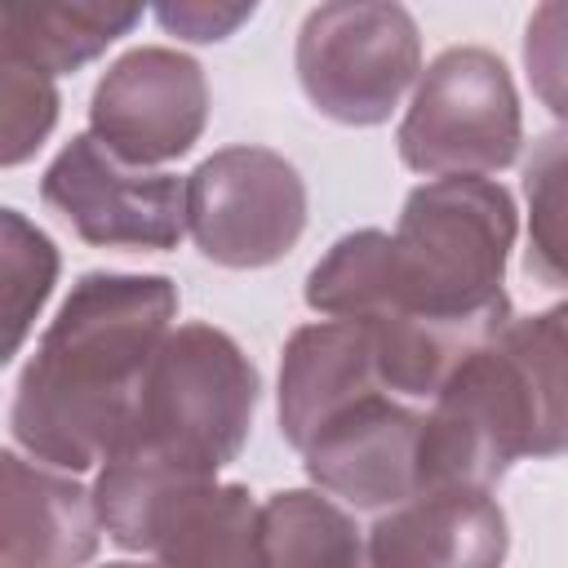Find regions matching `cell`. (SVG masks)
Instances as JSON below:
<instances>
[{
  "instance_id": "1",
  "label": "cell",
  "mask_w": 568,
  "mask_h": 568,
  "mask_svg": "<svg viewBox=\"0 0 568 568\" xmlns=\"http://www.w3.org/2000/svg\"><path fill=\"white\" fill-rule=\"evenodd\" d=\"M515 200L488 178H435L408 191L395 235H342L306 280V306L359 324L399 399H435L453 368L506 320L501 288Z\"/></svg>"
},
{
  "instance_id": "2",
  "label": "cell",
  "mask_w": 568,
  "mask_h": 568,
  "mask_svg": "<svg viewBox=\"0 0 568 568\" xmlns=\"http://www.w3.org/2000/svg\"><path fill=\"white\" fill-rule=\"evenodd\" d=\"M178 288L164 275L89 271L36 355L27 359L13 395V439L58 470H89L124 439L142 377L173 333Z\"/></svg>"
},
{
  "instance_id": "3",
  "label": "cell",
  "mask_w": 568,
  "mask_h": 568,
  "mask_svg": "<svg viewBox=\"0 0 568 568\" xmlns=\"http://www.w3.org/2000/svg\"><path fill=\"white\" fill-rule=\"evenodd\" d=\"M253 408L257 368L248 355L213 324H182L160 342L133 422L111 457L213 479L240 457Z\"/></svg>"
},
{
  "instance_id": "4",
  "label": "cell",
  "mask_w": 568,
  "mask_h": 568,
  "mask_svg": "<svg viewBox=\"0 0 568 568\" xmlns=\"http://www.w3.org/2000/svg\"><path fill=\"white\" fill-rule=\"evenodd\" d=\"M439 395L501 470L519 457L568 453V302L528 320L510 315Z\"/></svg>"
},
{
  "instance_id": "5",
  "label": "cell",
  "mask_w": 568,
  "mask_h": 568,
  "mask_svg": "<svg viewBox=\"0 0 568 568\" xmlns=\"http://www.w3.org/2000/svg\"><path fill=\"white\" fill-rule=\"evenodd\" d=\"M93 497L106 537L124 550H151L155 568H266L262 506L240 484L106 457Z\"/></svg>"
},
{
  "instance_id": "6",
  "label": "cell",
  "mask_w": 568,
  "mask_h": 568,
  "mask_svg": "<svg viewBox=\"0 0 568 568\" xmlns=\"http://www.w3.org/2000/svg\"><path fill=\"white\" fill-rule=\"evenodd\" d=\"M395 142L399 160L426 178H479L515 164L524 120L506 62L479 44L444 49L422 71Z\"/></svg>"
},
{
  "instance_id": "7",
  "label": "cell",
  "mask_w": 568,
  "mask_h": 568,
  "mask_svg": "<svg viewBox=\"0 0 568 568\" xmlns=\"http://www.w3.org/2000/svg\"><path fill=\"white\" fill-rule=\"evenodd\" d=\"M422 40L404 4H320L297 31V80L315 111L342 124H382L417 80Z\"/></svg>"
},
{
  "instance_id": "8",
  "label": "cell",
  "mask_w": 568,
  "mask_h": 568,
  "mask_svg": "<svg viewBox=\"0 0 568 568\" xmlns=\"http://www.w3.org/2000/svg\"><path fill=\"white\" fill-rule=\"evenodd\" d=\"M306 226L297 169L266 146H222L186 178V231L231 271L280 262Z\"/></svg>"
},
{
  "instance_id": "9",
  "label": "cell",
  "mask_w": 568,
  "mask_h": 568,
  "mask_svg": "<svg viewBox=\"0 0 568 568\" xmlns=\"http://www.w3.org/2000/svg\"><path fill=\"white\" fill-rule=\"evenodd\" d=\"M44 204L98 248H173L186 226V186L173 173L120 164L93 133L71 138L40 182Z\"/></svg>"
},
{
  "instance_id": "10",
  "label": "cell",
  "mask_w": 568,
  "mask_h": 568,
  "mask_svg": "<svg viewBox=\"0 0 568 568\" xmlns=\"http://www.w3.org/2000/svg\"><path fill=\"white\" fill-rule=\"evenodd\" d=\"M209 120V84L195 58L178 49H129L93 89V138L129 169L178 160Z\"/></svg>"
},
{
  "instance_id": "11",
  "label": "cell",
  "mask_w": 568,
  "mask_h": 568,
  "mask_svg": "<svg viewBox=\"0 0 568 568\" xmlns=\"http://www.w3.org/2000/svg\"><path fill=\"white\" fill-rule=\"evenodd\" d=\"M422 408L373 390L315 430L302 448L306 475L359 510L399 506L422 493Z\"/></svg>"
},
{
  "instance_id": "12",
  "label": "cell",
  "mask_w": 568,
  "mask_h": 568,
  "mask_svg": "<svg viewBox=\"0 0 568 568\" xmlns=\"http://www.w3.org/2000/svg\"><path fill=\"white\" fill-rule=\"evenodd\" d=\"M368 568H497L510 532L488 488H426L368 528Z\"/></svg>"
},
{
  "instance_id": "13",
  "label": "cell",
  "mask_w": 568,
  "mask_h": 568,
  "mask_svg": "<svg viewBox=\"0 0 568 568\" xmlns=\"http://www.w3.org/2000/svg\"><path fill=\"white\" fill-rule=\"evenodd\" d=\"M98 497L58 466L0 457V568H80L98 555Z\"/></svg>"
},
{
  "instance_id": "14",
  "label": "cell",
  "mask_w": 568,
  "mask_h": 568,
  "mask_svg": "<svg viewBox=\"0 0 568 568\" xmlns=\"http://www.w3.org/2000/svg\"><path fill=\"white\" fill-rule=\"evenodd\" d=\"M373 390H386V382L377 373L368 333L346 320L306 324L284 346L280 430L302 453L328 417H337L342 408H351L355 399H364Z\"/></svg>"
},
{
  "instance_id": "15",
  "label": "cell",
  "mask_w": 568,
  "mask_h": 568,
  "mask_svg": "<svg viewBox=\"0 0 568 568\" xmlns=\"http://www.w3.org/2000/svg\"><path fill=\"white\" fill-rule=\"evenodd\" d=\"M142 18L138 4H53L4 0L0 4V58L27 62L44 75H62L98 58Z\"/></svg>"
},
{
  "instance_id": "16",
  "label": "cell",
  "mask_w": 568,
  "mask_h": 568,
  "mask_svg": "<svg viewBox=\"0 0 568 568\" xmlns=\"http://www.w3.org/2000/svg\"><path fill=\"white\" fill-rule=\"evenodd\" d=\"M266 568H368V546L355 519L306 488L275 493L262 506Z\"/></svg>"
},
{
  "instance_id": "17",
  "label": "cell",
  "mask_w": 568,
  "mask_h": 568,
  "mask_svg": "<svg viewBox=\"0 0 568 568\" xmlns=\"http://www.w3.org/2000/svg\"><path fill=\"white\" fill-rule=\"evenodd\" d=\"M524 271L546 288H568V129L532 142V155L524 160Z\"/></svg>"
},
{
  "instance_id": "18",
  "label": "cell",
  "mask_w": 568,
  "mask_h": 568,
  "mask_svg": "<svg viewBox=\"0 0 568 568\" xmlns=\"http://www.w3.org/2000/svg\"><path fill=\"white\" fill-rule=\"evenodd\" d=\"M4 240H0V284H4V359L22 346L31 315L44 306L53 275H58V253L44 231H36L18 209H4Z\"/></svg>"
},
{
  "instance_id": "19",
  "label": "cell",
  "mask_w": 568,
  "mask_h": 568,
  "mask_svg": "<svg viewBox=\"0 0 568 568\" xmlns=\"http://www.w3.org/2000/svg\"><path fill=\"white\" fill-rule=\"evenodd\" d=\"M58 120L53 75L0 58V160L22 164Z\"/></svg>"
},
{
  "instance_id": "20",
  "label": "cell",
  "mask_w": 568,
  "mask_h": 568,
  "mask_svg": "<svg viewBox=\"0 0 568 568\" xmlns=\"http://www.w3.org/2000/svg\"><path fill=\"white\" fill-rule=\"evenodd\" d=\"M524 67L541 106L568 124V0L532 9L524 31Z\"/></svg>"
},
{
  "instance_id": "21",
  "label": "cell",
  "mask_w": 568,
  "mask_h": 568,
  "mask_svg": "<svg viewBox=\"0 0 568 568\" xmlns=\"http://www.w3.org/2000/svg\"><path fill=\"white\" fill-rule=\"evenodd\" d=\"M155 18L164 31L182 36V40H226L240 22L253 18V4H231V9H222V4H164V9H155Z\"/></svg>"
},
{
  "instance_id": "22",
  "label": "cell",
  "mask_w": 568,
  "mask_h": 568,
  "mask_svg": "<svg viewBox=\"0 0 568 568\" xmlns=\"http://www.w3.org/2000/svg\"><path fill=\"white\" fill-rule=\"evenodd\" d=\"M106 568H142V564H106ZM146 568H155V564H146Z\"/></svg>"
}]
</instances>
